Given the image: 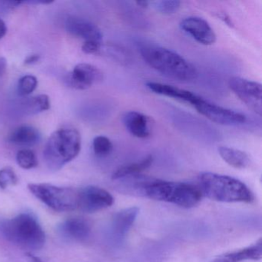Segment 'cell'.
Listing matches in <instances>:
<instances>
[{"mask_svg":"<svg viewBox=\"0 0 262 262\" xmlns=\"http://www.w3.org/2000/svg\"><path fill=\"white\" fill-rule=\"evenodd\" d=\"M39 60H40L39 55L33 54L26 58L24 63H25V65H34V64L37 63Z\"/></svg>","mask_w":262,"mask_h":262,"instance_id":"f546056e","label":"cell"},{"mask_svg":"<svg viewBox=\"0 0 262 262\" xmlns=\"http://www.w3.org/2000/svg\"><path fill=\"white\" fill-rule=\"evenodd\" d=\"M219 155L227 164L237 169L248 168L251 164L249 156L245 151L231 147H219Z\"/></svg>","mask_w":262,"mask_h":262,"instance_id":"d6986e66","label":"cell"},{"mask_svg":"<svg viewBox=\"0 0 262 262\" xmlns=\"http://www.w3.org/2000/svg\"><path fill=\"white\" fill-rule=\"evenodd\" d=\"M28 189L36 199L54 211L64 212L77 209V190L47 183H30Z\"/></svg>","mask_w":262,"mask_h":262,"instance_id":"8992f818","label":"cell"},{"mask_svg":"<svg viewBox=\"0 0 262 262\" xmlns=\"http://www.w3.org/2000/svg\"><path fill=\"white\" fill-rule=\"evenodd\" d=\"M156 179L140 174L123 178L117 180L118 191L128 195L146 197L147 190Z\"/></svg>","mask_w":262,"mask_h":262,"instance_id":"5bb4252c","label":"cell"},{"mask_svg":"<svg viewBox=\"0 0 262 262\" xmlns=\"http://www.w3.org/2000/svg\"><path fill=\"white\" fill-rule=\"evenodd\" d=\"M217 17H219V19H221V20L223 21V22L225 23V24H226L227 26H228V27H233V26H234L232 21H231V19H230V17L229 16H228V15H227L226 13H217Z\"/></svg>","mask_w":262,"mask_h":262,"instance_id":"4dcf8cb0","label":"cell"},{"mask_svg":"<svg viewBox=\"0 0 262 262\" xmlns=\"http://www.w3.org/2000/svg\"><path fill=\"white\" fill-rule=\"evenodd\" d=\"M50 108V98L47 95H39L26 100L21 105L22 113L31 116L47 111Z\"/></svg>","mask_w":262,"mask_h":262,"instance_id":"44dd1931","label":"cell"},{"mask_svg":"<svg viewBox=\"0 0 262 262\" xmlns=\"http://www.w3.org/2000/svg\"><path fill=\"white\" fill-rule=\"evenodd\" d=\"M199 187L202 195L220 202H245L254 201L252 191L238 179L224 174L203 172L199 176Z\"/></svg>","mask_w":262,"mask_h":262,"instance_id":"3957f363","label":"cell"},{"mask_svg":"<svg viewBox=\"0 0 262 262\" xmlns=\"http://www.w3.org/2000/svg\"><path fill=\"white\" fill-rule=\"evenodd\" d=\"M139 52L149 67L169 79L188 82L198 78L195 67L172 50L159 46L142 44Z\"/></svg>","mask_w":262,"mask_h":262,"instance_id":"6da1fadb","label":"cell"},{"mask_svg":"<svg viewBox=\"0 0 262 262\" xmlns=\"http://www.w3.org/2000/svg\"><path fill=\"white\" fill-rule=\"evenodd\" d=\"M0 234L10 243L27 250L41 249L45 245L46 234L38 219L30 213L0 221Z\"/></svg>","mask_w":262,"mask_h":262,"instance_id":"7a4b0ae2","label":"cell"},{"mask_svg":"<svg viewBox=\"0 0 262 262\" xmlns=\"http://www.w3.org/2000/svg\"><path fill=\"white\" fill-rule=\"evenodd\" d=\"M7 59L4 57H0V79L4 76L7 70Z\"/></svg>","mask_w":262,"mask_h":262,"instance_id":"1f68e13d","label":"cell"},{"mask_svg":"<svg viewBox=\"0 0 262 262\" xmlns=\"http://www.w3.org/2000/svg\"><path fill=\"white\" fill-rule=\"evenodd\" d=\"M17 174L11 167H5L0 169V188L6 189L10 186H14L18 183Z\"/></svg>","mask_w":262,"mask_h":262,"instance_id":"4316f807","label":"cell"},{"mask_svg":"<svg viewBox=\"0 0 262 262\" xmlns=\"http://www.w3.org/2000/svg\"><path fill=\"white\" fill-rule=\"evenodd\" d=\"M26 254H27V257H28L30 262H46L44 261L41 257H39V256L35 255V254H33L32 252H28V251H27Z\"/></svg>","mask_w":262,"mask_h":262,"instance_id":"d6a6232c","label":"cell"},{"mask_svg":"<svg viewBox=\"0 0 262 262\" xmlns=\"http://www.w3.org/2000/svg\"><path fill=\"white\" fill-rule=\"evenodd\" d=\"M93 151L98 157H106L111 154L113 145L106 136H99L95 138L93 142Z\"/></svg>","mask_w":262,"mask_h":262,"instance_id":"603a6c76","label":"cell"},{"mask_svg":"<svg viewBox=\"0 0 262 262\" xmlns=\"http://www.w3.org/2000/svg\"><path fill=\"white\" fill-rule=\"evenodd\" d=\"M146 197L190 208L199 205L203 195L199 187L191 184L156 179L147 190Z\"/></svg>","mask_w":262,"mask_h":262,"instance_id":"5b68a950","label":"cell"},{"mask_svg":"<svg viewBox=\"0 0 262 262\" xmlns=\"http://www.w3.org/2000/svg\"><path fill=\"white\" fill-rule=\"evenodd\" d=\"M210 262H236L234 259L233 258L232 255L231 253H227V254H222V255L219 256L213 259Z\"/></svg>","mask_w":262,"mask_h":262,"instance_id":"f1b7e54d","label":"cell"},{"mask_svg":"<svg viewBox=\"0 0 262 262\" xmlns=\"http://www.w3.org/2000/svg\"><path fill=\"white\" fill-rule=\"evenodd\" d=\"M102 42L100 41H85L82 47V50L86 54H97L102 50Z\"/></svg>","mask_w":262,"mask_h":262,"instance_id":"83f0119b","label":"cell"},{"mask_svg":"<svg viewBox=\"0 0 262 262\" xmlns=\"http://www.w3.org/2000/svg\"><path fill=\"white\" fill-rule=\"evenodd\" d=\"M228 85L231 91L250 110L259 116H261V84L244 78L234 76L228 81Z\"/></svg>","mask_w":262,"mask_h":262,"instance_id":"52a82bcc","label":"cell"},{"mask_svg":"<svg viewBox=\"0 0 262 262\" xmlns=\"http://www.w3.org/2000/svg\"><path fill=\"white\" fill-rule=\"evenodd\" d=\"M154 6L156 11L163 15H172L177 13L180 8L181 2L179 1H170V0H163V1H156L151 3Z\"/></svg>","mask_w":262,"mask_h":262,"instance_id":"484cf974","label":"cell"},{"mask_svg":"<svg viewBox=\"0 0 262 262\" xmlns=\"http://www.w3.org/2000/svg\"><path fill=\"white\" fill-rule=\"evenodd\" d=\"M40 141L41 133L37 128L30 125L18 127L8 136V142L18 146H34Z\"/></svg>","mask_w":262,"mask_h":262,"instance_id":"ac0fdd59","label":"cell"},{"mask_svg":"<svg viewBox=\"0 0 262 262\" xmlns=\"http://www.w3.org/2000/svg\"><path fill=\"white\" fill-rule=\"evenodd\" d=\"M139 213L137 207L125 208L115 214L112 221L111 230L116 238L122 239L126 235Z\"/></svg>","mask_w":262,"mask_h":262,"instance_id":"e0dca14e","label":"cell"},{"mask_svg":"<svg viewBox=\"0 0 262 262\" xmlns=\"http://www.w3.org/2000/svg\"><path fill=\"white\" fill-rule=\"evenodd\" d=\"M180 27L196 42L204 46L213 45L217 36L208 22L202 18L190 16L181 21Z\"/></svg>","mask_w":262,"mask_h":262,"instance_id":"30bf717a","label":"cell"},{"mask_svg":"<svg viewBox=\"0 0 262 262\" xmlns=\"http://www.w3.org/2000/svg\"><path fill=\"white\" fill-rule=\"evenodd\" d=\"M16 162L24 169H31L38 165L37 158L34 151L28 148H24L18 151L16 155Z\"/></svg>","mask_w":262,"mask_h":262,"instance_id":"cb8c5ba5","label":"cell"},{"mask_svg":"<svg viewBox=\"0 0 262 262\" xmlns=\"http://www.w3.org/2000/svg\"><path fill=\"white\" fill-rule=\"evenodd\" d=\"M58 232L64 238L73 242H83L91 234V227L85 219L71 217L58 226Z\"/></svg>","mask_w":262,"mask_h":262,"instance_id":"7c38bea8","label":"cell"},{"mask_svg":"<svg viewBox=\"0 0 262 262\" xmlns=\"http://www.w3.org/2000/svg\"><path fill=\"white\" fill-rule=\"evenodd\" d=\"M194 107L201 115L219 125L234 126L242 125L247 120L242 113L212 103L203 98Z\"/></svg>","mask_w":262,"mask_h":262,"instance_id":"ba28073f","label":"cell"},{"mask_svg":"<svg viewBox=\"0 0 262 262\" xmlns=\"http://www.w3.org/2000/svg\"><path fill=\"white\" fill-rule=\"evenodd\" d=\"M80 133L73 128L56 130L49 138L43 150L44 159L52 171H58L77 157L82 143Z\"/></svg>","mask_w":262,"mask_h":262,"instance_id":"277c9868","label":"cell"},{"mask_svg":"<svg viewBox=\"0 0 262 262\" xmlns=\"http://www.w3.org/2000/svg\"><path fill=\"white\" fill-rule=\"evenodd\" d=\"M7 32V26L4 20L0 19V39H2Z\"/></svg>","mask_w":262,"mask_h":262,"instance_id":"836d02e7","label":"cell"},{"mask_svg":"<svg viewBox=\"0 0 262 262\" xmlns=\"http://www.w3.org/2000/svg\"><path fill=\"white\" fill-rule=\"evenodd\" d=\"M37 85L38 80L34 76L27 75V76H23L18 82V94L20 96H28L34 92Z\"/></svg>","mask_w":262,"mask_h":262,"instance_id":"d4e9b609","label":"cell"},{"mask_svg":"<svg viewBox=\"0 0 262 262\" xmlns=\"http://www.w3.org/2000/svg\"><path fill=\"white\" fill-rule=\"evenodd\" d=\"M261 251L262 242L261 239H260L254 245L238 251H233L231 254L236 262H240L246 260H260L262 257Z\"/></svg>","mask_w":262,"mask_h":262,"instance_id":"7402d4cb","label":"cell"},{"mask_svg":"<svg viewBox=\"0 0 262 262\" xmlns=\"http://www.w3.org/2000/svg\"><path fill=\"white\" fill-rule=\"evenodd\" d=\"M151 4L148 1H140V2H136V4L142 8H148L149 7V4Z\"/></svg>","mask_w":262,"mask_h":262,"instance_id":"e575fe53","label":"cell"},{"mask_svg":"<svg viewBox=\"0 0 262 262\" xmlns=\"http://www.w3.org/2000/svg\"><path fill=\"white\" fill-rule=\"evenodd\" d=\"M146 86L150 91L153 92L156 94L187 102V103L191 104L193 106L202 99L201 96H198L195 93H193L192 92L178 88V87L168 85V84L148 82L146 83Z\"/></svg>","mask_w":262,"mask_h":262,"instance_id":"9a60e30c","label":"cell"},{"mask_svg":"<svg viewBox=\"0 0 262 262\" xmlns=\"http://www.w3.org/2000/svg\"><path fill=\"white\" fill-rule=\"evenodd\" d=\"M114 202L113 195L100 187L89 185L78 190V208L85 213L105 209Z\"/></svg>","mask_w":262,"mask_h":262,"instance_id":"9c48e42d","label":"cell"},{"mask_svg":"<svg viewBox=\"0 0 262 262\" xmlns=\"http://www.w3.org/2000/svg\"><path fill=\"white\" fill-rule=\"evenodd\" d=\"M67 33L74 37L81 38L85 41L95 40L102 42V34L100 30L90 21L77 17H70L66 22Z\"/></svg>","mask_w":262,"mask_h":262,"instance_id":"4fadbf2b","label":"cell"},{"mask_svg":"<svg viewBox=\"0 0 262 262\" xmlns=\"http://www.w3.org/2000/svg\"><path fill=\"white\" fill-rule=\"evenodd\" d=\"M153 162V156H148L145 159L134 163L123 165L118 168L113 172L112 179L114 181L128 177V176H136L140 174L142 171H145L151 166Z\"/></svg>","mask_w":262,"mask_h":262,"instance_id":"ffe728a7","label":"cell"},{"mask_svg":"<svg viewBox=\"0 0 262 262\" xmlns=\"http://www.w3.org/2000/svg\"><path fill=\"white\" fill-rule=\"evenodd\" d=\"M122 122L127 131L135 137L146 139L151 136V120L139 112H127L122 118Z\"/></svg>","mask_w":262,"mask_h":262,"instance_id":"2e32d148","label":"cell"},{"mask_svg":"<svg viewBox=\"0 0 262 262\" xmlns=\"http://www.w3.org/2000/svg\"><path fill=\"white\" fill-rule=\"evenodd\" d=\"M102 79V73L97 67L88 63L78 64L69 75L67 81L72 88L85 90Z\"/></svg>","mask_w":262,"mask_h":262,"instance_id":"8fae6325","label":"cell"}]
</instances>
